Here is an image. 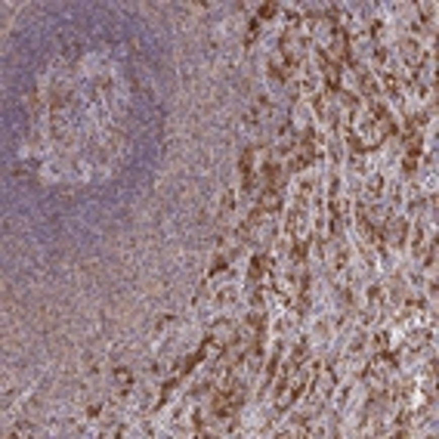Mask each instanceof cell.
<instances>
[{
	"mask_svg": "<svg viewBox=\"0 0 439 439\" xmlns=\"http://www.w3.org/2000/svg\"><path fill=\"white\" fill-rule=\"evenodd\" d=\"M130 386H133V374L127 368H118L115 371V390H118V396H127V393H130Z\"/></svg>",
	"mask_w": 439,
	"mask_h": 439,
	"instance_id": "6da1fadb",
	"label": "cell"
},
{
	"mask_svg": "<svg viewBox=\"0 0 439 439\" xmlns=\"http://www.w3.org/2000/svg\"><path fill=\"white\" fill-rule=\"evenodd\" d=\"M402 56H405L408 68H418V65H421V50H418L415 40H405V43H402Z\"/></svg>",
	"mask_w": 439,
	"mask_h": 439,
	"instance_id": "7a4b0ae2",
	"label": "cell"
},
{
	"mask_svg": "<svg viewBox=\"0 0 439 439\" xmlns=\"http://www.w3.org/2000/svg\"><path fill=\"white\" fill-rule=\"evenodd\" d=\"M380 186H383V179H380V176H371V183H368V198H377Z\"/></svg>",
	"mask_w": 439,
	"mask_h": 439,
	"instance_id": "3957f363",
	"label": "cell"
},
{
	"mask_svg": "<svg viewBox=\"0 0 439 439\" xmlns=\"http://www.w3.org/2000/svg\"><path fill=\"white\" fill-rule=\"evenodd\" d=\"M16 433H19V436H28V433H31V427H28V424H19V427H16Z\"/></svg>",
	"mask_w": 439,
	"mask_h": 439,
	"instance_id": "277c9868",
	"label": "cell"
}]
</instances>
